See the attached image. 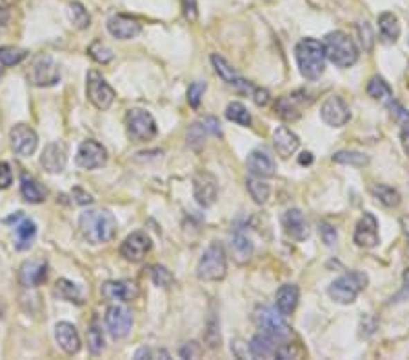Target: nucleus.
Returning <instances> with one entry per match:
<instances>
[{
  "mask_svg": "<svg viewBox=\"0 0 409 360\" xmlns=\"http://www.w3.org/2000/svg\"><path fill=\"white\" fill-rule=\"evenodd\" d=\"M298 162H300V164H311L313 162V155L311 153H309V151H306V153H302V155H300V159H298Z\"/></svg>",
  "mask_w": 409,
  "mask_h": 360,
  "instance_id": "nucleus-52",
  "label": "nucleus"
},
{
  "mask_svg": "<svg viewBox=\"0 0 409 360\" xmlns=\"http://www.w3.org/2000/svg\"><path fill=\"white\" fill-rule=\"evenodd\" d=\"M13 4H15V0H0V11L10 10Z\"/></svg>",
  "mask_w": 409,
  "mask_h": 360,
  "instance_id": "nucleus-53",
  "label": "nucleus"
},
{
  "mask_svg": "<svg viewBox=\"0 0 409 360\" xmlns=\"http://www.w3.org/2000/svg\"><path fill=\"white\" fill-rule=\"evenodd\" d=\"M226 271H228V258L224 248L220 244H211L200 257L197 277L204 282H217L226 277Z\"/></svg>",
  "mask_w": 409,
  "mask_h": 360,
  "instance_id": "nucleus-4",
  "label": "nucleus"
},
{
  "mask_svg": "<svg viewBox=\"0 0 409 360\" xmlns=\"http://www.w3.org/2000/svg\"><path fill=\"white\" fill-rule=\"evenodd\" d=\"M358 31H361V42L362 46H364V49L365 51H371V49H373V42H375L371 26L367 24V22H362V24L358 26Z\"/></svg>",
  "mask_w": 409,
  "mask_h": 360,
  "instance_id": "nucleus-47",
  "label": "nucleus"
},
{
  "mask_svg": "<svg viewBox=\"0 0 409 360\" xmlns=\"http://www.w3.org/2000/svg\"><path fill=\"white\" fill-rule=\"evenodd\" d=\"M282 226L284 231L297 242H302L309 237V228L304 219V215L300 210H288L282 215Z\"/></svg>",
  "mask_w": 409,
  "mask_h": 360,
  "instance_id": "nucleus-23",
  "label": "nucleus"
},
{
  "mask_svg": "<svg viewBox=\"0 0 409 360\" xmlns=\"http://www.w3.org/2000/svg\"><path fill=\"white\" fill-rule=\"evenodd\" d=\"M353 240L358 248H375L376 244L380 242L379 237V220L375 219L373 213H364L358 224H356L355 235H353Z\"/></svg>",
  "mask_w": 409,
  "mask_h": 360,
  "instance_id": "nucleus-16",
  "label": "nucleus"
},
{
  "mask_svg": "<svg viewBox=\"0 0 409 360\" xmlns=\"http://www.w3.org/2000/svg\"><path fill=\"white\" fill-rule=\"evenodd\" d=\"M206 89H208V86H206V82H193L190 86V89H188V102H190V106L193 107V109H197V107L200 106V100H202V97H204Z\"/></svg>",
  "mask_w": 409,
  "mask_h": 360,
  "instance_id": "nucleus-45",
  "label": "nucleus"
},
{
  "mask_svg": "<svg viewBox=\"0 0 409 360\" xmlns=\"http://www.w3.org/2000/svg\"><path fill=\"white\" fill-rule=\"evenodd\" d=\"M100 295L109 302H129L138 295V287L131 280H107L100 287Z\"/></svg>",
  "mask_w": 409,
  "mask_h": 360,
  "instance_id": "nucleus-18",
  "label": "nucleus"
},
{
  "mask_svg": "<svg viewBox=\"0 0 409 360\" xmlns=\"http://www.w3.org/2000/svg\"><path fill=\"white\" fill-rule=\"evenodd\" d=\"M367 95L371 98H375L379 102H391L393 98V89L390 88V84L385 82L382 77H373L367 84Z\"/></svg>",
  "mask_w": 409,
  "mask_h": 360,
  "instance_id": "nucleus-33",
  "label": "nucleus"
},
{
  "mask_svg": "<svg viewBox=\"0 0 409 360\" xmlns=\"http://www.w3.org/2000/svg\"><path fill=\"white\" fill-rule=\"evenodd\" d=\"M86 91H88L89 102L97 109H100V111H106L107 107L113 104V100H115V91H113L111 86L106 82V78L98 71H89L88 73Z\"/></svg>",
  "mask_w": 409,
  "mask_h": 360,
  "instance_id": "nucleus-9",
  "label": "nucleus"
},
{
  "mask_svg": "<svg viewBox=\"0 0 409 360\" xmlns=\"http://www.w3.org/2000/svg\"><path fill=\"white\" fill-rule=\"evenodd\" d=\"M195 355H199V348H197L195 342H190V344L181 350V357H184V359H191V357Z\"/></svg>",
  "mask_w": 409,
  "mask_h": 360,
  "instance_id": "nucleus-51",
  "label": "nucleus"
},
{
  "mask_svg": "<svg viewBox=\"0 0 409 360\" xmlns=\"http://www.w3.org/2000/svg\"><path fill=\"white\" fill-rule=\"evenodd\" d=\"M273 142H275V150L282 159H289V156L298 150L300 141L298 136L286 126H280L273 133Z\"/></svg>",
  "mask_w": 409,
  "mask_h": 360,
  "instance_id": "nucleus-26",
  "label": "nucleus"
},
{
  "mask_svg": "<svg viewBox=\"0 0 409 360\" xmlns=\"http://www.w3.org/2000/svg\"><path fill=\"white\" fill-rule=\"evenodd\" d=\"M322 44L326 51V59L331 60L338 68H351L358 60V49L349 35H346L344 31L327 33Z\"/></svg>",
  "mask_w": 409,
  "mask_h": 360,
  "instance_id": "nucleus-3",
  "label": "nucleus"
},
{
  "mask_svg": "<svg viewBox=\"0 0 409 360\" xmlns=\"http://www.w3.org/2000/svg\"><path fill=\"white\" fill-rule=\"evenodd\" d=\"M55 295L59 298H64L68 302H75V304H82V293H80V287L77 284H73L68 278H60L57 280V286H55Z\"/></svg>",
  "mask_w": 409,
  "mask_h": 360,
  "instance_id": "nucleus-32",
  "label": "nucleus"
},
{
  "mask_svg": "<svg viewBox=\"0 0 409 360\" xmlns=\"http://www.w3.org/2000/svg\"><path fill=\"white\" fill-rule=\"evenodd\" d=\"M182 11L188 22H197L199 19V4L197 0H182Z\"/></svg>",
  "mask_w": 409,
  "mask_h": 360,
  "instance_id": "nucleus-48",
  "label": "nucleus"
},
{
  "mask_svg": "<svg viewBox=\"0 0 409 360\" xmlns=\"http://www.w3.org/2000/svg\"><path fill=\"white\" fill-rule=\"evenodd\" d=\"M152 239L144 231H135L120 246V255L127 262H140L152 251Z\"/></svg>",
  "mask_w": 409,
  "mask_h": 360,
  "instance_id": "nucleus-14",
  "label": "nucleus"
},
{
  "mask_svg": "<svg viewBox=\"0 0 409 360\" xmlns=\"http://www.w3.org/2000/svg\"><path fill=\"white\" fill-rule=\"evenodd\" d=\"M246 165H248L249 173L253 177H258V179H271L277 173V164L273 161V156L264 150L251 151L248 155Z\"/></svg>",
  "mask_w": 409,
  "mask_h": 360,
  "instance_id": "nucleus-20",
  "label": "nucleus"
},
{
  "mask_svg": "<svg viewBox=\"0 0 409 360\" xmlns=\"http://www.w3.org/2000/svg\"><path fill=\"white\" fill-rule=\"evenodd\" d=\"M68 162V155H66V147L60 142H51L48 144L40 156V164L44 165V170L48 173H60L66 168Z\"/></svg>",
  "mask_w": 409,
  "mask_h": 360,
  "instance_id": "nucleus-25",
  "label": "nucleus"
},
{
  "mask_svg": "<svg viewBox=\"0 0 409 360\" xmlns=\"http://www.w3.org/2000/svg\"><path fill=\"white\" fill-rule=\"evenodd\" d=\"M231 251L233 258L239 264H246L253 255V242L244 233H235L231 239Z\"/></svg>",
  "mask_w": 409,
  "mask_h": 360,
  "instance_id": "nucleus-31",
  "label": "nucleus"
},
{
  "mask_svg": "<svg viewBox=\"0 0 409 360\" xmlns=\"http://www.w3.org/2000/svg\"><path fill=\"white\" fill-rule=\"evenodd\" d=\"M320 117L326 122L327 126L331 127H342L346 126L351 118V111L347 104L344 102V98L331 95L326 98V102L320 107Z\"/></svg>",
  "mask_w": 409,
  "mask_h": 360,
  "instance_id": "nucleus-10",
  "label": "nucleus"
},
{
  "mask_svg": "<svg viewBox=\"0 0 409 360\" xmlns=\"http://www.w3.org/2000/svg\"><path fill=\"white\" fill-rule=\"evenodd\" d=\"M367 286V275L362 271H351L342 275L329 286L327 293L336 304H351Z\"/></svg>",
  "mask_w": 409,
  "mask_h": 360,
  "instance_id": "nucleus-5",
  "label": "nucleus"
},
{
  "mask_svg": "<svg viewBox=\"0 0 409 360\" xmlns=\"http://www.w3.org/2000/svg\"><path fill=\"white\" fill-rule=\"evenodd\" d=\"M126 126L129 136L136 142L152 141L158 133L153 115L144 109H129L126 115Z\"/></svg>",
  "mask_w": 409,
  "mask_h": 360,
  "instance_id": "nucleus-6",
  "label": "nucleus"
},
{
  "mask_svg": "<svg viewBox=\"0 0 409 360\" xmlns=\"http://www.w3.org/2000/svg\"><path fill=\"white\" fill-rule=\"evenodd\" d=\"M26 57H28V51H26V49L15 48V46H4V48H0V73H2L4 68H8V66L20 64Z\"/></svg>",
  "mask_w": 409,
  "mask_h": 360,
  "instance_id": "nucleus-35",
  "label": "nucleus"
},
{
  "mask_svg": "<svg viewBox=\"0 0 409 360\" xmlns=\"http://www.w3.org/2000/svg\"><path fill=\"white\" fill-rule=\"evenodd\" d=\"M298 298H300V289L295 284H284L277 291V309L284 316L291 315L298 306Z\"/></svg>",
  "mask_w": 409,
  "mask_h": 360,
  "instance_id": "nucleus-28",
  "label": "nucleus"
},
{
  "mask_svg": "<svg viewBox=\"0 0 409 360\" xmlns=\"http://www.w3.org/2000/svg\"><path fill=\"white\" fill-rule=\"evenodd\" d=\"M13 222V233H15V248L19 251H26L31 248L35 237H37V226L31 219H26L22 213H15L6 220Z\"/></svg>",
  "mask_w": 409,
  "mask_h": 360,
  "instance_id": "nucleus-17",
  "label": "nucleus"
},
{
  "mask_svg": "<svg viewBox=\"0 0 409 360\" xmlns=\"http://www.w3.org/2000/svg\"><path fill=\"white\" fill-rule=\"evenodd\" d=\"M84 239L93 246L106 244L117 233V220L106 210H88L78 219Z\"/></svg>",
  "mask_w": 409,
  "mask_h": 360,
  "instance_id": "nucleus-1",
  "label": "nucleus"
},
{
  "mask_svg": "<svg viewBox=\"0 0 409 360\" xmlns=\"http://www.w3.org/2000/svg\"><path fill=\"white\" fill-rule=\"evenodd\" d=\"M152 278H153V282H155V286L164 287V289H170V287L175 284L173 273H171L167 268H164V266H158V264L152 268Z\"/></svg>",
  "mask_w": 409,
  "mask_h": 360,
  "instance_id": "nucleus-43",
  "label": "nucleus"
},
{
  "mask_svg": "<svg viewBox=\"0 0 409 360\" xmlns=\"http://www.w3.org/2000/svg\"><path fill=\"white\" fill-rule=\"evenodd\" d=\"M11 182H13V173H11L10 164H6V162H0V190H6V188H10Z\"/></svg>",
  "mask_w": 409,
  "mask_h": 360,
  "instance_id": "nucleus-49",
  "label": "nucleus"
},
{
  "mask_svg": "<svg viewBox=\"0 0 409 360\" xmlns=\"http://www.w3.org/2000/svg\"><path fill=\"white\" fill-rule=\"evenodd\" d=\"M20 193L24 197V200L31 202V204H40L44 202L46 197H48V191L39 180L31 179V177H22V182H20Z\"/></svg>",
  "mask_w": 409,
  "mask_h": 360,
  "instance_id": "nucleus-29",
  "label": "nucleus"
},
{
  "mask_svg": "<svg viewBox=\"0 0 409 360\" xmlns=\"http://www.w3.org/2000/svg\"><path fill=\"white\" fill-rule=\"evenodd\" d=\"M77 165L82 170H97L107 161V151L97 141H84L77 151Z\"/></svg>",
  "mask_w": 409,
  "mask_h": 360,
  "instance_id": "nucleus-11",
  "label": "nucleus"
},
{
  "mask_svg": "<svg viewBox=\"0 0 409 360\" xmlns=\"http://www.w3.org/2000/svg\"><path fill=\"white\" fill-rule=\"evenodd\" d=\"M107 31L118 40H131L138 37L142 31L140 22L133 17L115 15L107 20Z\"/></svg>",
  "mask_w": 409,
  "mask_h": 360,
  "instance_id": "nucleus-21",
  "label": "nucleus"
},
{
  "mask_svg": "<svg viewBox=\"0 0 409 360\" xmlns=\"http://www.w3.org/2000/svg\"><path fill=\"white\" fill-rule=\"evenodd\" d=\"M404 284L409 287V269H406L404 273Z\"/></svg>",
  "mask_w": 409,
  "mask_h": 360,
  "instance_id": "nucleus-54",
  "label": "nucleus"
},
{
  "mask_svg": "<svg viewBox=\"0 0 409 360\" xmlns=\"http://www.w3.org/2000/svg\"><path fill=\"white\" fill-rule=\"evenodd\" d=\"M226 118L244 127H248L251 124V115L246 109V106L240 102H231L226 107Z\"/></svg>",
  "mask_w": 409,
  "mask_h": 360,
  "instance_id": "nucleus-40",
  "label": "nucleus"
},
{
  "mask_svg": "<svg viewBox=\"0 0 409 360\" xmlns=\"http://www.w3.org/2000/svg\"><path fill=\"white\" fill-rule=\"evenodd\" d=\"M211 64H213L217 75H219L226 84H229V86L239 78V73L231 68V64H229L224 57H220V55H211Z\"/></svg>",
  "mask_w": 409,
  "mask_h": 360,
  "instance_id": "nucleus-36",
  "label": "nucleus"
},
{
  "mask_svg": "<svg viewBox=\"0 0 409 360\" xmlns=\"http://www.w3.org/2000/svg\"><path fill=\"white\" fill-rule=\"evenodd\" d=\"M306 97L307 95L304 91H297L293 95H286V97L278 98L277 104H275V111L282 118H286V120H297L300 117V113H302V107L311 102V98L306 100Z\"/></svg>",
  "mask_w": 409,
  "mask_h": 360,
  "instance_id": "nucleus-22",
  "label": "nucleus"
},
{
  "mask_svg": "<svg viewBox=\"0 0 409 360\" xmlns=\"http://www.w3.org/2000/svg\"><path fill=\"white\" fill-rule=\"evenodd\" d=\"M379 30L384 42H397L400 37L399 19L390 11H385V13L379 17Z\"/></svg>",
  "mask_w": 409,
  "mask_h": 360,
  "instance_id": "nucleus-30",
  "label": "nucleus"
},
{
  "mask_svg": "<svg viewBox=\"0 0 409 360\" xmlns=\"http://www.w3.org/2000/svg\"><path fill=\"white\" fill-rule=\"evenodd\" d=\"M55 339L59 342V345L62 348L64 353L68 355H77L80 351V336H78V331L73 324L69 322H59L55 326Z\"/></svg>",
  "mask_w": 409,
  "mask_h": 360,
  "instance_id": "nucleus-24",
  "label": "nucleus"
},
{
  "mask_svg": "<svg viewBox=\"0 0 409 360\" xmlns=\"http://www.w3.org/2000/svg\"><path fill=\"white\" fill-rule=\"evenodd\" d=\"M204 341L206 344L210 345L211 350H217V348L220 345V342H222L219 318L215 316V313H211L210 318H208V324H206V331H204Z\"/></svg>",
  "mask_w": 409,
  "mask_h": 360,
  "instance_id": "nucleus-41",
  "label": "nucleus"
},
{
  "mask_svg": "<svg viewBox=\"0 0 409 360\" xmlns=\"http://www.w3.org/2000/svg\"><path fill=\"white\" fill-rule=\"evenodd\" d=\"M73 197L77 199L78 204H82V206L91 204V202H93V197L89 195V193H86V191H84L82 188H73Z\"/></svg>",
  "mask_w": 409,
  "mask_h": 360,
  "instance_id": "nucleus-50",
  "label": "nucleus"
},
{
  "mask_svg": "<svg viewBox=\"0 0 409 360\" xmlns=\"http://www.w3.org/2000/svg\"><path fill=\"white\" fill-rule=\"evenodd\" d=\"M19 280L20 284L26 287L40 286V284L48 280V262H46L44 258L26 260V262L20 266Z\"/></svg>",
  "mask_w": 409,
  "mask_h": 360,
  "instance_id": "nucleus-19",
  "label": "nucleus"
},
{
  "mask_svg": "<svg viewBox=\"0 0 409 360\" xmlns=\"http://www.w3.org/2000/svg\"><path fill=\"white\" fill-rule=\"evenodd\" d=\"M88 348L93 355H100L104 350V333L97 322L91 324V327L88 330Z\"/></svg>",
  "mask_w": 409,
  "mask_h": 360,
  "instance_id": "nucleus-42",
  "label": "nucleus"
},
{
  "mask_svg": "<svg viewBox=\"0 0 409 360\" xmlns=\"http://www.w3.org/2000/svg\"><path fill=\"white\" fill-rule=\"evenodd\" d=\"M10 141L11 147L15 150V153H19L22 156L33 155L37 146H39V136H37V133L30 126H26V124L13 126V129L10 133Z\"/></svg>",
  "mask_w": 409,
  "mask_h": 360,
  "instance_id": "nucleus-15",
  "label": "nucleus"
},
{
  "mask_svg": "<svg viewBox=\"0 0 409 360\" xmlns=\"http://www.w3.org/2000/svg\"><path fill=\"white\" fill-rule=\"evenodd\" d=\"M255 318H257V324L262 327V333L273 336L275 341L284 342L286 339H289L291 335V330L284 321V315L278 309H273V307H260L255 313Z\"/></svg>",
  "mask_w": 409,
  "mask_h": 360,
  "instance_id": "nucleus-7",
  "label": "nucleus"
},
{
  "mask_svg": "<svg viewBox=\"0 0 409 360\" xmlns=\"http://www.w3.org/2000/svg\"><path fill=\"white\" fill-rule=\"evenodd\" d=\"M318 233H320L324 244H326V246H329V248H331V246H335L336 239H338L336 229L333 228L331 224H327V222H322V224L318 226Z\"/></svg>",
  "mask_w": 409,
  "mask_h": 360,
  "instance_id": "nucleus-46",
  "label": "nucleus"
},
{
  "mask_svg": "<svg viewBox=\"0 0 409 360\" xmlns=\"http://www.w3.org/2000/svg\"><path fill=\"white\" fill-rule=\"evenodd\" d=\"M333 161H335L336 164L364 168V165L370 164V156L364 155V153H358V151H338V153L333 155Z\"/></svg>",
  "mask_w": 409,
  "mask_h": 360,
  "instance_id": "nucleus-37",
  "label": "nucleus"
},
{
  "mask_svg": "<svg viewBox=\"0 0 409 360\" xmlns=\"http://www.w3.org/2000/svg\"><path fill=\"white\" fill-rule=\"evenodd\" d=\"M30 82L33 86H39V88H49V86H55V84L60 80V71L59 66L55 64V60L49 57V55H40L35 59V62L31 64L30 73Z\"/></svg>",
  "mask_w": 409,
  "mask_h": 360,
  "instance_id": "nucleus-8",
  "label": "nucleus"
},
{
  "mask_svg": "<svg viewBox=\"0 0 409 360\" xmlns=\"http://www.w3.org/2000/svg\"><path fill=\"white\" fill-rule=\"evenodd\" d=\"M193 195H195L197 202L204 208H210L215 204V200L219 197V184L215 175H211L210 171H200L193 179Z\"/></svg>",
  "mask_w": 409,
  "mask_h": 360,
  "instance_id": "nucleus-13",
  "label": "nucleus"
},
{
  "mask_svg": "<svg viewBox=\"0 0 409 360\" xmlns=\"http://www.w3.org/2000/svg\"><path fill=\"white\" fill-rule=\"evenodd\" d=\"M89 55H91L93 59L97 60L98 64H107L113 60V51L107 46H104L102 42H93L89 46Z\"/></svg>",
  "mask_w": 409,
  "mask_h": 360,
  "instance_id": "nucleus-44",
  "label": "nucleus"
},
{
  "mask_svg": "<svg viewBox=\"0 0 409 360\" xmlns=\"http://www.w3.org/2000/svg\"><path fill=\"white\" fill-rule=\"evenodd\" d=\"M371 193L379 202L385 206V208H397L400 204V193L394 188L388 184H375L371 188Z\"/></svg>",
  "mask_w": 409,
  "mask_h": 360,
  "instance_id": "nucleus-34",
  "label": "nucleus"
},
{
  "mask_svg": "<svg viewBox=\"0 0 409 360\" xmlns=\"http://www.w3.org/2000/svg\"><path fill=\"white\" fill-rule=\"evenodd\" d=\"M278 345H280L278 341H275L273 336L260 333V335H255L249 342V353L255 359H277Z\"/></svg>",
  "mask_w": 409,
  "mask_h": 360,
  "instance_id": "nucleus-27",
  "label": "nucleus"
},
{
  "mask_svg": "<svg viewBox=\"0 0 409 360\" xmlns=\"http://www.w3.org/2000/svg\"><path fill=\"white\" fill-rule=\"evenodd\" d=\"M246 186H248L249 195H251V199H253L257 204H266V202H268L271 188H269V184H266L262 179H248Z\"/></svg>",
  "mask_w": 409,
  "mask_h": 360,
  "instance_id": "nucleus-39",
  "label": "nucleus"
},
{
  "mask_svg": "<svg viewBox=\"0 0 409 360\" xmlns=\"http://www.w3.org/2000/svg\"><path fill=\"white\" fill-rule=\"evenodd\" d=\"M295 57L300 73L307 80H318L326 71L324 44L315 39H302L295 48Z\"/></svg>",
  "mask_w": 409,
  "mask_h": 360,
  "instance_id": "nucleus-2",
  "label": "nucleus"
},
{
  "mask_svg": "<svg viewBox=\"0 0 409 360\" xmlns=\"http://www.w3.org/2000/svg\"><path fill=\"white\" fill-rule=\"evenodd\" d=\"M68 15L69 20H71V24H73L77 30H88L89 24H91V17H89V13L80 2L69 4Z\"/></svg>",
  "mask_w": 409,
  "mask_h": 360,
  "instance_id": "nucleus-38",
  "label": "nucleus"
},
{
  "mask_svg": "<svg viewBox=\"0 0 409 360\" xmlns=\"http://www.w3.org/2000/svg\"><path fill=\"white\" fill-rule=\"evenodd\" d=\"M106 327L113 339H124L133 327L131 312L124 306H111L106 312Z\"/></svg>",
  "mask_w": 409,
  "mask_h": 360,
  "instance_id": "nucleus-12",
  "label": "nucleus"
}]
</instances>
